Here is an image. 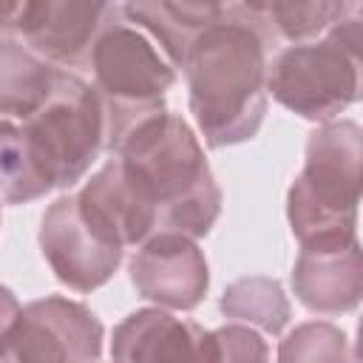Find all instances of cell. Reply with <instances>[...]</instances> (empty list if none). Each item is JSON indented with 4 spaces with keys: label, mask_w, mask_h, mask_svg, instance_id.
Wrapping results in <instances>:
<instances>
[{
    "label": "cell",
    "mask_w": 363,
    "mask_h": 363,
    "mask_svg": "<svg viewBox=\"0 0 363 363\" xmlns=\"http://www.w3.org/2000/svg\"><path fill=\"white\" fill-rule=\"evenodd\" d=\"M275 34L261 3H221L184 57L190 113L210 147L252 139L267 113V51Z\"/></svg>",
    "instance_id": "1"
},
{
    "label": "cell",
    "mask_w": 363,
    "mask_h": 363,
    "mask_svg": "<svg viewBox=\"0 0 363 363\" xmlns=\"http://www.w3.org/2000/svg\"><path fill=\"white\" fill-rule=\"evenodd\" d=\"M139 201L150 210L156 235L201 238L221 213V190L193 128L162 111L130 128L111 150Z\"/></svg>",
    "instance_id": "2"
},
{
    "label": "cell",
    "mask_w": 363,
    "mask_h": 363,
    "mask_svg": "<svg viewBox=\"0 0 363 363\" xmlns=\"http://www.w3.org/2000/svg\"><path fill=\"white\" fill-rule=\"evenodd\" d=\"M363 130L352 119L323 122L306 139L303 170L286 193V218L301 247L357 241Z\"/></svg>",
    "instance_id": "3"
},
{
    "label": "cell",
    "mask_w": 363,
    "mask_h": 363,
    "mask_svg": "<svg viewBox=\"0 0 363 363\" xmlns=\"http://www.w3.org/2000/svg\"><path fill=\"white\" fill-rule=\"evenodd\" d=\"M363 17L354 6L323 40L284 48L267 65V94L309 122H332L360 96Z\"/></svg>",
    "instance_id": "4"
},
{
    "label": "cell",
    "mask_w": 363,
    "mask_h": 363,
    "mask_svg": "<svg viewBox=\"0 0 363 363\" xmlns=\"http://www.w3.org/2000/svg\"><path fill=\"white\" fill-rule=\"evenodd\" d=\"M94 91L105 113V147L153 113L164 111V94L176 82V68L159 54L150 37L119 17L99 34L91 51Z\"/></svg>",
    "instance_id": "5"
},
{
    "label": "cell",
    "mask_w": 363,
    "mask_h": 363,
    "mask_svg": "<svg viewBox=\"0 0 363 363\" xmlns=\"http://www.w3.org/2000/svg\"><path fill=\"white\" fill-rule=\"evenodd\" d=\"M31 153L54 187H71L105 147V113L94 85L71 71H54L51 88L23 119Z\"/></svg>",
    "instance_id": "6"
},
{
    "label": "cell",
    "mask_w": 363,
    "mask_h": 363,
    "mask_svg": "<svg viewBox=\"0 0 363 363\" xmlns=\"http://www.w3.org/2000/svg\"><path fill=\"white\" fill-rule=\"evenodd\" d=\"M105 329L79 301L48 295L23 306L11 326L0 363H96Z\"/></svg>",
    "instance_id": "7"
},
{
    "label": "cell",
    "mask_w": 363,
    "mask_h": 363,
    "mask_svg": "<svg viewBox=\"0 0 363 363\" xmlns=\"http://www.w3.org/2000/svg\"><path fill=\"white\" fill-rule=\"evenodd\" d=\"M40 250L51 272L74 292H94L113 278L125 247L99 227L74 196H60L40 221Z\"/></svg>",
    "instance_id": "8"
},
{
    "label": "cell",
    "mask_w": 363,
    "mask_h": 363,
    "mask_svg": "<svg viewBox=\"0 0 363 363\" xmlns=\"http://www.w3.org/2000/svg\"><path fill=\"white\" fill-rule=\"evenodd\" d=\"M119 17L113 3H85V0H40L23 3L17 28L26 45L48 65L85 68L99 34Z\"/></svg>",
    "instance_id": "9"
},
{
    "label": "cell",
    "mask_w": 363,
    "mask_h": 363,
    "mask_svg": "<svg viewBox=\"0 0 363 363\" xmlns=\"http://www.w3.org/2000/svg\"><path fill=\"white\" fill-rule=\"evenodd\" d=\"M130 284L136 292L164 309H196L210 286L207 258L187 235H150L130 258Z\"/></svg>",
    "instance_id": "10"
},
{
    "label": "cell",
    "mask_w": 363,
    "mask_h": 363,
    "mask_svg": "<svg viewBox=\"0 0 363 363\" xmlns=\"http://www.w3.org/2000/svg\"><path fill=\"white\" fill-rule=\"evenodd\" d=\"M207 335L199 323L164 309L130 312L111 337L113 363H207Z\"/></svg>",
    "instance_id": "11"
},
{
    "label": "cell",
    "mask_w": 363,
    "mask_h": 363,
    "mask_svg": "<svg viewBox=\"0 0 363 363\" xmlns=\"http://www.w3.org/2000/svg\"><path fill=\"white\" fill-rule=\"evenodd\" d=\"M295 298L318 315H343L357 309L363 295V255L360 244L301 247L292 267Z\"/></svg>",
    "instance_id": "12"
},
{
    "label": "cell",
    "mask_w": 363,
    "mask_h": 363,
    "mask_svg": "<svg viewBox=\"0 0 363 363\" xmlns=\"http://www.w3.org/2000/svg\"><path fill=\"white\" fill-rule=\"evenodd\" d=\"M77 199L85 207V213L99 227H105L122 247L145 244L150 235H156L150 210L139 201V196L133 193V187L125 179L116 159L102 164L85 182V187L77 193Z\"/></svg>",
    "instance_id": "13"
},
{
    "label": "cell",
    "mask_w": 363,
    "mask_h": 363,
    "mask_svg": "<svg viewBox=\"0 0 363 363\" xmlns=\"http://www.w3.org/2000/svg\"><path fill=\"white\" fill-rule=\"evenodd\" d=\"M122 17L136 28H145L164 51L173 68L184 65V57L196 37L221 14V3H125L119 6Z\"/></svg>",
    "instance_id": "14"
},
{
    "label": "cell",
    "mask_w": 363,
    "mask_h": 363,
    "mask_svg": "<svg viewBox=\"0 0 363 363\" xmlns=\"http://www.w3.org/2000/svg\"><path fill=\"white\" fill-rule=\"evenodd\" d=\"M54 71L28 45L0 37V116L26 119L51 88Z\"/></svg>",
    "instance_id": "15"
},
{
    "label": "cell",
    "mask_w": 363,
    "mask_h": 363,
    "mask_svg": "<svg viewBox=\"0 0 363 363\" xmlns=\"http://www.w3.org/2000/svg\"><path fill=\"white\" fill-rule=\"evenodd\" d=\"M218 309L224 312V318L258 326L267 335H281L292 312L284 286L275 278H261V275L233 281L224 289Z\"/></svg>",
    "instance_id": "16"
},
{
    "label": "cell",
    "mask_w": 363,
    "mask_h": 363,
    "mask_svg": "<svg viewBox=\"0 0 363 363\" xmlns=\"http://www.w3.org/2000/svg\"><path fill=\"white\" fill-rule=\"evenodd\" d=\"M51 190L23 128L0 119V201L26 204Z\"/></svg>",
    "instance_id": "17"
},
{
    "label": "cell",
    "mask_w": 363,
    "mask_h": 363,
    "mask_svg": "<svg viewBox=\"0 0 363 363\" xmlns=\"http://www.w3.org/2000/svg\"><path fill=\"white\" fill-rule=\"evenodd\" d=\"M357 3H261V11L272 28V34L301 45L318 34H326L335 23H340Z\"/></svg>",
    "instance_id": "18"
},
{
    "label": "cell",
    "mask_w": 363,
    "mask_h": 363,
    "mask_svg": "<svg viewBox=\"0 0 363 363\" xmlns=\"http://www.w3.org/2000/svg\"><path fill=\"white\" fill-rule=\"evenodd\" d=\"M278 363H354V354L343 329L326 320H306L281 340Z\"/></svg>",
    "instance_id": "19"
},
{
    "label": "cell",
    "mask_w": 363,
    "mask_h": 363,
    "mask_svg": "<svg viewBox=\"0 0 363 363\" xmlns=\"http://www.w3.org/2000/svg\"><path fill=\"white\" fill-rule=\"evenodd\" d=\"M207 363H269V349L252 326L227 323L207 335Z\"/></svg>",
    "instance_id": "20"
},
{
    "label": "cell",
    "mask_w": 363,
    "mask_h": 363,
    "mask_svg": "<svg viewBox=\"0 0 363 363\" xmlns=\"http://www.w3.org/2000/svg\"><path fill=\"white\" fill-rule=\"evenodd\" d=\"M20 312H23V306H20V301L14 298V292L0 284V349H3V343H6V337H9V332H11V326L17 323Z\"/></svg>",
    "instance_id": "21"
},
{
    "label": "cell",
    "mask_w": 363,
    "mask_h": 363,
    "mask_svg": "<svg viewBox=\"0 0 363 363\" xmlns=\"http://www.w3.org/2000/svg\"><path fill=\"white\" fill-rule=\"evenodd\" d=\"M23 3H0V31H14Z\"/></svg>",
    "instance_id": "22"
}]
</instances>
